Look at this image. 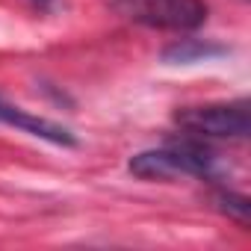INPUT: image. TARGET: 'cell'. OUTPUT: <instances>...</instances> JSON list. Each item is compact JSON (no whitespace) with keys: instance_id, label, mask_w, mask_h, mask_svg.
<instances>
[{"instance_id":"obj_1","label":"cell","mask_w":251,"mask_h":251,"mask_svg":"<svg viewBox=\"0 0 251 251\" xmlns=\"http://www.w3.org/2000/svg\"><path fill=\"white\" fill-rule=\"evenodd\" d=\"M130 175L139 180H175V177H201L213 180L219 175V157L204 139L169 142L163 148H148L130 157Z\"/></svg>"},{"instance_id":"obj_2","label":"cell","mask_w":251,"mask_h":251,"mask_svg":"<svg viewBox=\"0 0 251 251\" xmlns=\"http://www.w3.org/2000/svg\"><path fill=\"white\" fill-rule=\"evenodd\" d=\"M115 12L151 30L192 33L207 21L204 0H115Z\"/></svg>"},{"instance_id":"obj_3","label":"cell","mask_w":251,"mask_h":251,"mask_svg":"<svg viewBox=\"0 0 251 251\" xmlns=\"http://www.w3.org/2000/svg\"><path fill=\"white\" fill-rule=\"evenodd\" d=\"M175 124L195 139H233V142H239L251 130L245 100L183 106V109L175 112Z\"/></svg>"},{"instance_id":"obj_4","label":"cell","mask_w":251,"mask_h":251,"mask_svg":"<svg viewBox=\"0 0 251 251\" xmlns=\"http://www.w3.org/2000/svg\"><path fill=\"white\" fill-rule=\"evenodd\" d=\"M0 124L15 127L21 133H30L36 139H45L50 145H62V148H74L77 145V139H74V133L68 127H62V124H56V121H48L42 115H33V112L9 103L3 95H0Z\"/></svg>"},{"instance_id":"obj_5","label":"cell","mask_w":251,"mask_h":251,"mask_svg":"<svg viewBox=\"0 0 251 251\" xmlns=\"http://www.w3.org/2000/svg\"><path fill=\"white\" fill-rule=\"evenodd\" d=\"M222 53H227L225 45H216V42H207V39H180V42H175L163 50V62L192 65V62H207V59L222 56Z\"/></svg>"},{"instance_id":"obj_6","label":"cell","mask_w":251,"mask_h":251,"mask_svg":"<svg viewBox=\"0 0 251 251\" xmlns=\"http://www.w3.org/2000/svg\"><path fill=\"white\" fill-rule=\"evenodd\" d=\"M216 204H219V210L222 213H227V216H233L236 222H248V210H251V204H248V198L245 195H239V192H230V189H222L219 195H216Z\"/></svg>"},{"instance_id":"obj_7","label":"cell","mask_w":251,"mask_h":251,"mask_svg":"<svg viewBox=\"0 0 251 251\" xmlns=\"http://www.w3.org/2000/svg\"><path fill=\"white\" fill-rule=\"evenodd\" d=\"M33 3H36V6H42V9H48V6L53 3V0H33Z\"/></svg>"}]
</instances>
